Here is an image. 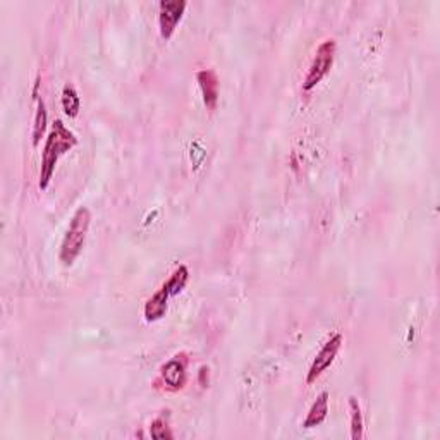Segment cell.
I'll use <instances>...</instances> for the list:
<instances>
[{"label":"cell","instance_id":"cell-1","mask_svg":"<svg viewBox=\"0 0 440 440\" xmlns=\"http://www.w3.org/2000/svg\"><path fill=\"white\" fill-rule=\"evenodd\" d=\"M77 145V136L71 129L64 124L62 121L57 119L52 124L50 133L45 138L43 152H42V167H40V177H38V187L42 191L50 186L52 177H54L57 162L60 157H64L67 152Z\"/></svg>","mask_w":440,"mask_h":440},{"label":"cell","instance_id":"cell-2","mask_svg":"<svg viewBox=\"0 0 440 440\" xmlns=\"http://www.w3.org/2000/svg\"><path fill=\"white\" fill-rule=\"evenodd\" d=\"M89 224H92V211L87 207H79L72 215L66 236L60 243L59 260L66 267H71L83 251L84 244H87Z\"/></svg>","mask_w":440,"mask_h":440},{"label":"cell","instance_id":"cell-3","mask_svg":"<svg viewBox=\"0 0 440 440\" xmlns=\"http://www.w3.org/2000/svg\"><path fill=\"white\" fill-rule=\"evenodd\" d=\"M336 50L337 43L336 40L332 38L324 40V42L319 45L315 57H313L312 64H309L307 77H304L303 81V92H312V89L319 87L321 79L329 75L330 69L334 66V59H336Z\"/></svg>","mask_w":440,"mask_h":440},{"label":"cell","instance_id":"cell-4","mask_svg":"<svg viewBox=\"0 0 440 440\" xmlns=\"http://www.w3.org/2000/svg\"><path fill=\"white\" fill-rule=\"evenodd\" d=\"M342 342H344V337L342 334H334L330 339L321 346V349L317 353L315 360L312 361V366H309L308 373H307V384L312 385L315 384L317 380L324 375V372L332 366L334 361H336L337 354H339L341 348H342Z\"/></svg>","mask_w":440,"mask_h":440},{"label":"cell","instance_id":"cell-5","mask_svg":"<svg viewBox=\"0 0 440 440\" xmlns=\"http://www.w3.org/2000/svg\"><path fill=\"white\" fill-rule=\"evenodd\" d=\"M187 363H189V358H187L186 353L176 354V356L170 358L167 363L160 366L157 382H162L165 389L170 390V392L182 390L187 382Z\"/></svg>","mask_w":440,"mask_h":440},{"label":"cell","instance_id":"cell-6","mask_svg":"<svg viewBox=\"0 0 440 440\" xmlns=\"http://www.w3.org/2000/svg\"><path fill=\"white\" fill-rule=\"evenodd\" d=\"M186 7V0H162L158 6V28H160L162 38L169 40L174 35L177 24L185 16Z\"/></svg>","mask_w":440,"mask_h":440},{"label":"cell","instance_id":"cell-7","mask_svg":"<svg viewBox=\"0 0 440 440\" xmlns=\"http://www.w3.org/2000/svg\"><path fill=\"white\" fill-rule=\"evenodd\" d=\"M197 81L202 89L203 104L209 110H215L219 105V97H220V81L217 72L214 69H202L198 71Z\"/></svg>","mask_w":440,"mask_h":440},{"label":"cell","instance_id":"cell-8","mask_svg":"<svg viewBox=\"0 0 440 440\" xmlns=\"http://www.w3.org/2000/svg\"><path fill=\"white\" fill-rule=\"evenodd\" d=\"M169 299L170 295L165 291L164 287L158 289L152 297H148V301L145 303L143 315L146 321H157L164 319L167 309H169Z\"/></svg>","mask_w":440,"mask_h":440},{"label":"cell","instance_id":"cell-9","mask_svg":"<svg viewBox=\"0 0 440 440\" xmlns=\"http://www.w3.org/2000/svg\"><path fill=\"white\" fill-rule=\"evenodd\" d=\"M329 417V392L324 390L317 396L315 402H313L309 411L307 413V418L303 419V429H315V427H320L321 423L325 422Z\"/></svg>","mask_w":440,"mask_h":440},{"label":"cell","instance_id":"cell-10","mask_svg":"<svg viewBox=\"0 0 440 440\" xmlns=\"http://www.w3.org/2000/svg\"><path fill=\"white\" fill-rule=\"evenodd\" d=\"M187 280H189V268H187L186 265H179L176 270L170 274L169 279L162 284V287L169 292L170 297H174V296L181 295L182 289L186 287Z\"/></svg>","mask_w":440,"mask_h":440},{"label":"cell","instance_id":"cell-11","mask_svg":"<svg viewBox=\"0 0 440 440\" xmlns=\"http://www.w3.org/2000/svg\"><path fill=\"white\" fill-rule=\"evenodd\" d=\"M60 104H62V110L67 117H77L81 110V97L72 83L64 84Z\"/></svg>","mask_w":440,"mask_h":440},{"label":"cell","instance_id":"cell-12","mask_svg":"<svg viewBox=\"0 0 440 440\" xmlns=\"http://www.w3.org/2000/svg\"><path fill=\"white\" fill-rule=\"evenodd\" d=\"M36 100V114H35V122H33V145L38 146L40 140L43 138L45 131H47V124H48V112H47V105L42 97H38Z\"/></svg>","mask_w":440,"mask_h":440},{"label":"cell","instance_id":"cell-13","mask_svg":"<svg viewBox=\"0 0 440 440\" xmlns=\"http://www.w3.org/2000/svg\"><path fill=\"white\" fill-rule=\"evenodd\" d=\"M349 413H351V439L360 440L363 439L365 430V419L363 411H361V405L356 397H349Z\"/></svg>","mask_w":440,"mask_h":440},{"label":"cell","instance_id":"cell-14","mask_svg":"<svg viewBox=\"0 0 440 440\" xmlns=\"http://www.w3.org/2000/svg\"><path fill=\"white\" fill-rule=\"evenodd\" d=\"M150 435L155 440H170L174 439L172 429H170L169 422V411H164L160 417H157L150 425Z\"/></svg>","mask_w":440,"mask_h":440},{"label":"cell","instance_id":"cell-15","mask_svg":"<svg viewBox=\"0 0 440 440\" xmlns=\"http://www.w3.org/2000/svg\"><path fill=\"white\" fill-rule=\"evenodd\" d=\"M209 382H210V368L207 365L199 366L198 370V384L203 387V389H207L209 387Z\"/></svg>","mask_w":440,"mask_h":440}]
</instances>
